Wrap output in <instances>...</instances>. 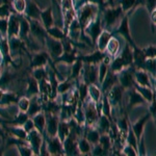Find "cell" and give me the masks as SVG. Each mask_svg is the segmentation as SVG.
I'll use <instances>...</instances> for the list:
<instances>
[{"label": "cell", "mask_w": 156, "mask_h": 156, "mask_svg": "<svg viewBox=\"0 0 156 156\" xmlns=\"http://www.w3.org/2000/svg\"><path fill=\"white\" fill-rule=\"evenodd\" d=\"M134 70L135 67L130 66L125 68L124 70H122L119 74H118V79H119V84L122 85L125 90L131 89L135 83L134 80Z\"/></svg>", "instance_id": "cell-1"}, {"label": "cell", "mask_w": 156, "mask_h": 156, "mask_svg": "<svg viewBox=\"0 0 156 156\" xmlns=\"http://www.w3.org/2000/svg\"><path fill=\"white\" fill-rule=\"evenodd\" d=\"M123 9L120 5L115 7H109L105 11L104 14V21L107 26H114L117 21L121 18L123 14Z\"/></svg>", "instance_id": "cell-2"}, {"label": "cell", "mask_w": 156, "mask_h": 156, "mask_svg": "<svg viewBox=\"0 0 156 156\" xmlns=\"http://www.w3.org/2000/svg\"><path fill=\"white\" fill-rule=\"evenodd\" d=\"M128 110H130L132 107L136 106V105H146L147 104V101L140 93L137 92L134 87H131V89H128Z\"/></svg>", "instance_id": "cell-3"}, {"label": "cell", "mask_w": 156, "mask_h": 156, "mask_svg": "<svg viewBox=\"0 0 156 156\" xmlns=\"http://www.w3.org/2000/svg\"><path fill=\"white\" fill-rule=\"evenodd\" d=\"M125 89L120 84H115L112 87L108 90V101H109L110 105H117L122 101L123 93H124Z\"/></svg>", "instance_id": "cell-4"}, {"label": "cell", "mask_w": 156, "mask_h": 156, "mask_svg": "<svg viewBox=\"0 0 156 156\" xmlns=\"http://www.w3.org/2000/svg\"><path fill=\"white\" fill-rule=\"evenodd\" d=\"M97 12V6L95 4H85L81 9V16H80V22L82 25H87V23L93 21Z\"/></svg>", "instance_id": "cell-5"}, {"label": "cell", "mask_w": 156, "mask_h": 156, "mask_svg": "<svg viewBox=\"0 0 156 156\" xmlns=\"http://www.w3.org/2000/svg\"><path fill=\"white\" fill-rule=\"evenodd\" d=\"M115 32H117V34H121V36L124 37V39L126 40V42H127V43H129L130 46H131L132 48H133L134 46H136V44H135L134 41L132 40L131 36H130L129 22H128V18H127V17L123 18L122 22H121V24H120L119 29H118Z\"/></svg>", "instance_id": "cell-6"}, {"label": "cell", "mask_w": 156, "mask_h": 156, "mask_svg": "<svg viewBox=\"0 0 156 156\" xmlns=\"http://www.w3.org/2000/svg\"><path fill=\"white\" fill-rule=\"evenodd\" d=\"M134 80L135 83L142 87H151V79L149 77V73L145 69H135L134 70Z\"/></svg>", "instance_id": "cell-7"}, {"label": "cell", "mask_w": 156, "mask_h": 156, "mask_svg": "<svg viewBox=\"0 0 156 156\" xmlns=\"http://www.w3.org/2000/svg\"><path fill=\"white\" fill-rule=\"evenodd\" d=\"M150 115L151 114L146 115L145 117L140 118V119L136 121L134 124L131 125V129H132V131L134 132L135 136L137 138V142H140V140H142L143 133H144V129H145V125H146V123H147L148 119L150 118Z\"/></svg>", "instance_id": "cell-8"}, {"label": "cell", "mask_w": 156, "mask_h": 156, "mask_svg": "<svg viewBox=\"0 0 156 156\" xmlns=\"http://www.w3.org/2000/svg\"><path fill=\"white\" fill-rule=\"evenodd\" d=\"M135 90L142 95L143 97L146 99V101L148 103H151L153 101V96H154V90H153L149 87H142V85H138L137 83H134L133 85Z\"/></svg>", "instance_id": "cell-9"}, {"label": "cell", "mask_w": 156, "mask_h": 156, "mask_svg": "<svg viewBox=\"0 0 156 156\" xmlns=\"http://www.w3.org/2000/svg\"><path fill=\"white\" fill-rule=\"evenodd\" d=\"M103 89L105 90H109L110 87H112L115 84L119 83V79H118V74H115L112 71L108 72L107 71V74L105 76L104 80H103Z\"/></svg>", "instance_id": "cell-10"}, {"label": "cell", "mask_w": 156, "mask_h": 156, "mask_svg": "<svg viewBox=\"0 0 156 156\" xmlns=\"http://www.w3.org/2000/svg\"><path fill=\"white\" fill-rule=\"evenodd\" d=\"M110 37H112V34L107 30H104V31L101 32V34L98 37V48H99L100 51H104L106 50L107 44L109 42Z\"/></svg>", "instance_id": "cell-11"}, {"label": "cell", "mask_w": 156, "mask_h": 156, "mask_svg": "<svg viewBox=\"0 0 156 156\" xmlns=\"http://www.w3.org/2000/svg\"><path fill=\"white\" fill-rule=\"evenodd\" d=\"M98 77V70L97 68L94 66V65H90L87 67V71H85V80H87V83L92 84L94 83L97 80Z\"/></svg>", "instance_id": "cell-12"}, {"label": "cell", "mask_w": 156, "mask_h": 156, "mask_svg": "<svg viewBox=\"0 0 156 156\" xmlns=\"http://www.w3.org/2000/svg\"><path fill=\"white\" fill-rule=\"evenodd\" d=\"M106 50L112 56H115L120 50V42L115 37H110L109 42L107 44Z\"/></svg>", "instance_id": "cell-13"}, {"label": "cell", "mask_w": 156, "mask_h": 156, "mask_svg": "<svg viewBox=\"0 0 156 156\" xmlns=\"http://www.w3.org/2000/svg\"><path fill=\"white\" fill-rule=\"evenodd\" d=\"M87 31L90 32V37L95 41V40L100 36V32H101V24H100L99 20H96L95 22H92L90 28L87 29Z\"/></svg>", "instance_id": "cell-14"}, {"label": "cell", "mask_w": 156, "mask_h": 156, "mask_svg": "<svg viewBox=\"0 0 156 156\" xmlns=\"http://www.w3.org/2000/svg\"><path fill=\"white\" fill-rule=\"evenodd\" d=\"M125 68H127V65L125 64V62L123 60L122 57H121V55L115 57V59L112 64V71L115 73V74H119V73L122 71V70H124Z\"/></svg>", "instance_id": "cell-15"}, {"label": "cell", "mask_w": 156, "mask_h": 156, "mask_svg": "<svg viewBox=\"0 0 156 156\" xmlns=\"http://www.w3.org/2000/svg\"><path fill=\"white\" fill-rule=\"evenodd\" d=\"M85 118H87V121L89 124H93V123L97 120L96 108H95V106L92 104V103H90V104L87 105V112H85Z\"/></svg>", "instance_id": "cell-16"}, {"label": "cell", "mask_w": 156, "mask_h": 156, "mask_svg": "<svg viewBox=\"0 0 156 156\" xmlns=\"http://www.w3.org/2000/svg\"><path fill=\"white\" fill-rule=\"evenodd\" d=\"M87 93L90 94V98H92V100L95 103L99 102L100 99H101V92H100L99 87H96V85H94L93 83L90 84V87L87 89Z\"/></svg>", "instance_id": "cell-17"}, {"label": "cell", "mask_w": 156, "mask_h": 156, "mask_svg": "<svg viewBox=\"0 0 156 156\" xmlns=\"http://www.w3.org/2000/svg\"><path fill=\"white\" fill-rule=\"evenodd\" d=\"M103 58V54H102V51H96L94 52L93 54L90 55H87V56L84 57V60L90 64H95V62H100Z\"/></svg>", "instance_id": "cell-18"}, {"label": "cell", "mask_w": 156, "mask_h": 156, "mask_svg": "<svg viewBox=\"0 0 156 156\" xmlns=\"http://www.w3.org/2000/svg\"><path fill=\"white\" fill-rule=\"evenodd\" d=\"M136 0H120V6L122 7L123 12H127L134 9Z\"/></svg>", "instance_id": "cell-19"}, {"label": "cell", "mask_w": 156, "mask_h": 156, "mask_svg": "<svg viewBox=\"0 0 156 156\" xmlns=\"http://www.w3.org/2000/svg\"><path fill=\"white\" fill-rule=\"evenodd\" d=\"M123 152H124L125 155H128V156H136V155H138L137 150L135 149L133 146L127 144V143L123 146Z\"/></svg>", "instance_id": "cell-20"}, {"label": "cell", "mask_w": 156, "mask_h": 156, "mask_svg": "<svg viewBox=\"0 0 156 156\" xmlns=\"http://www.w3.org/2000/svg\"><path fill=\"white\" fill-rule=\"evenodd\" d=\"M143 51H144L147 58H155L156 57V46H154V45L146 47V48L143 49Z\"/></svg>", "instance_id": "cell-21"}, {"label": "cell", "mask_w": 156, "mask_h": 156, "mask_svg": "<svg viewBox=\"0 0 156 156\" xmlns=\"http://www.w3.org/2000/svg\"><path fill=\"white\" fill-rule=\"evenodd\" d=\"M99 126H100V129H101L103 132H108V130H109V128H110V124L106 115H103V117L100 118Z\"/></svg>", "instance_id": "cell-22"}, {"label": "cell", "mask_w": 156, "mask_h": 156, "mask_svg": "<svg viewBox=\"0 0 156 156\" xmlns=\"http://www.w3.org/2000/svg\"><path fill=\"white\" fill-rule=\"evenodd\" d=\"M99 143L103 147V149H109L110 145H112V143H110V136L106 134L101 135V136L99 137Z\"/></svg>", "instance_id": "cell-23"}, {"label": "cell", "mask_w": 156, "mask_h": 156, "mask_svg": "<svg viewBox=\"0 0 156 156\" xmlns=\"http://www.w3.org/2000/svg\"><path fill=\"white\" fill-rule=\"evenodd\" d=\"M99 133L95 131V130H92V131L87 133V140H89L90 143H93V144H98L99 143Z\"/></svg>", "instance_id": "cell-24"}, {"label": "cell", "mask_w": 156, "mask_h": 156, "mask_svg": "<svg viewBox=\"0 0 156 156\" xmlns=\"http://www.w3.org/2000/svg\"><path fill=\"white\" fill-rule=\"evenodd\" d=\"M107 65H105V64H103V62H101V65H100V67H99V75H98V77H99V80H100V82H103V80H104V78L105 76H106V74H107Z\"/></svg>", "instance_id": "cell-25"}, {"label": "cell", "mask_w": 156, "mask_h": 156, "mask_svg": "<svg viewBox=\"0 0 156 156\" xmlns=\"http://www.w3.org/2000/svg\"><path fill=\"white\" fill-rule=\"evenodd\" d=\"M42 17H43V20H44V23L46 25L47 27H50L52 24V17H51V11L48 9L45 12L42 14Z\"/></svg>", "instance_id": "cell-26"}, {"label": "cell", "mask_w": 156, "mask_h": 156, "mask_svg": "<svg viewBox=\"0 0 156 156\" xmlns=\"http://www.w3.org/2000/svg\"><path fill=\"white\" fill-rule=\"evenodd\" d=\"M102 110H103V115H106V117H110V103L108 101L107 96L104 98L103 100V105H102Z\"/></svg>", "instance_id": "cell-27"}, {"label": "cell", "mask_w": 156, "mask_h": 156, "mask_svg": "<svg viewBox=\"0 0 156 156\" xmlns=\"http://www.w3.org/2000/svg\"><path fill=\"white\" fill-rule=\"evenodd\" d=\"M19 30V24L15 18H12V20L9 21V32L12 34H17Z\"/></svg>", "instance_id": "cell-28"}, {"label": "cell", "mask_w": 156, "mask_h": 156, "mask_svg": "<svg viewBox=\"0 0 156 156\" xmlns=\"http://www.w3.org/2000/svg\"><path fill=\"white\" fill-rule=\"evenodd\" d=\"M78 147H79V150L81 151L82 153H87V152H90V146L89 144V142H87L85 140H80Z\"/></svg>", "instance_id": "cell-29"}, {"label": "cell", "mask_w": 156, "mask_h": 156, "mask_svg": "<svg viewBox=\"0 0 156 156\" xmlns=\"http://www.w3.org/2000/svg\"><path fill=\"white\" fill-rule=\"evenodd\" d=\"M31 29H32V32H34L36 36H42V34H44V31H43L41 25L39 23H37V22H34Z\"/></svg>", "instance_id": "cell-30"}, {"label": "cell", "mask_w": 156, "mask_h": 156, "mask_svg": "<svg viewBox=\"0 0 156 156\" xmlns=\"http://www.w3.org/2000/svg\"><path fill=\"white\" fill-rule=\"evenodd\" d=\"M28 14L31 17H34V18H37V17L39 16L40 12H39L37 7L34 5V4H30V6H29V9H28Z\"/></svg>", "instance_id": "cell-31"}, {"label": "cell", "mask_w": 156, "mask_h": 156, "mask_svg": "<svg viewBox=\"0 0 156 156\" xmlns=\"http://www.w3.org/2000/svg\"><path fill=\"white\" fill-rule=\"evenodd\" d=\"M144 4L148 9V11L152 12L153 9H155V7H156V0H145Z\"/></svg>", "instance_id": "cell-32"}, {"label": "cell", "mask_w": 156, "mask_h": 156, "mask_svg": "<svg viewBox=\"0 0 156 156\" xmlns=\"http://www.w3.org/2000/svg\"><path fill=\"white\" fill-rule=\"evenodd\" d=\"M66 150L67 152H74L75 150V144L74 142L71 140V138H68V140H66Z\"/></svg>", "instance_id": "cell-33"}, {"label": "cell", "mask_w": 156, "mask_h": 156, "mask_svg": "<svg viewBox=\"0 0 156 156\" xmlns=\"http://www.w3.org/2000/svg\"><path fill=\"white\" fill-rule=\"evenodd\" d=\"M15 6L18 12H23L25 9V1L24 0H15Z\"/></svg>", "instance_id": "cell-34"}, {"label": "cell", "mask_w": 156, "mask_h": 156, "mask_svg": "<svg viewBox=\"0 0 156 156\" xmlns=\"http://www.w3.org/2000/svg\"><path fill=\"white\" fill-rule=\"evenodd\" d=\"M52 51H53L55 54L59 55L62 52V45H60L59 43H53V44H52Z\"/></svg>", "instance_id": "cell-35"}, {"label": "cell", "mask_w": 156, "mask_h": 156, "mask_svg": "<svg viewBox=\"0 0 156 156\" xmlns=\"http://www.w3.org/2000/svg\"><path fill=\"white\" fill-rule=\"evenodd\" d=\"M31 140H32V143H34V147L39 148L40 143H41V137L39 136V134H37V133H34V134H32V136H31Z\"/></svg>", "instance_id": "cell-36"}, {"label": "cell", "mask_w": 156, "mask_h": 156, "mask_svg": "<svg viewBox=\"0 0 156 156\" xmlns=\"http://www.w3.org/2000/svg\"><path fill=\"white\" fill-rule=\"evenodd\" d=\"M59 149H60L59 142L57 140H54L51 144V151L52 152H57V151H59Z\"/></svg>", "instance_id": "cell-37"}, {"label": "cell", "mask_w": 156, "mask_h": 156, "mask_svg": "<svg viewBox=\"0 0 156 156\" xmlns=\"http://www.w3.org/2000/svg\"><path fill=\"white\" fill-rule=\"evenodd\" d=\"M45 64V57L43 56V55H37V56L34 58V65H36V66H37V65H43Z\"/></svg>", "instance_id": "cell-38"}, {"label": "cell", "mask_w": 156, "mask_h": 156, "mask_svg": "<svg viewBox=\"0 0 156 156\" xmlns=\"http://www.w3.org/2000/svg\"><path fill=\"white\" fill-rule=\"evenodd\" d=\"M55 131H56V121L51 120L49 122V132L55 133Z\"/></svg>", "instance_id": "cell-39"}, {"label": "cell", "mask_w": 156, "mask_h": 156, "mask_svg": "<svg viewBox=\"0 0 156 156\" xmlns=\"http://www.w3.org/2000/svg\"><path fill=\"white\" fill-rule=\"evenodd\" d=\"M34 121H36L37 126H39V128H43V125H44V117H43V115L37 117Z\"/></svg>", "instance_id": "cell-40"}, {"label": "cell", "mask_w": 156, "mask_h": 156, "mask_svg": "<svg viewBox=\"0 0 156 156\" xmlns=\"http://www.w3.org/2000/svg\"><path fill=\"white\" fill-rule=\"evenodd\" d=\"M50 34H52V36H54L55 37H62V34L60 30H58L57 28H53L50 30Z\"/></svg>", "instance_id": "cell-41"}, {"label": "cell", "mask_w": 156, "mask_h": 156, "mask_svg": "<svg viewBox=\"0 0 156 156\" xmlns=\"http://www.w3.org/2000/svg\"><path fill=\"white\" fill-rule=\"evenodd\" d=\"M87 89L85 85L82 84V87H80V97H81V99H84L85 96H87Z\"/></svg>", "instance_id": "cell-42"}, {"label": "cell", "mask_w": 156, "mask_h": 156, "mask_svg": "<svg viewBox=\"0 0 156 156\" xmlns=\"http://www.w3.org/2000/svg\"><path fill=\"white\" fill-rule=\"evenodd\" d=\"M59 133L62 136H66L68 134V128L66 127V125H62V126L59 127Z\"/></svg>", "instance_id": "cell-43"}, {"label": "cell", "mask_w": 156, "mask_h": 156, "mask_svg": "<svg viewBox=\"0 0 156 156\" xmlns=\"http://www.w3.org/2000/svg\"><path fill=\"white\" fill-rule=\"evenodd\" d=\"M80 68H81V62H77L76 64H75V66H74V69H73V73H74L75 75H77L78 73H79V71H80Z\"/></svg>", "instance_id": "cell-44"}, {"label": "cell", "mask_w": 156, "mask_h": 156, "mask_svg": "<svg viewBox=\"0 0 156 156\" xmlns=\"http://www.w3.org/2000/svg\"><path fill=\"white\" fill-rule=\"evenodd\" d=\"M27 106H28V101H27L26 99H22L21 102H20V107L23 110H26Z\"/></svg>", "instance_id": "cell-45"}, {"label": "cell", "mask_w": 156, "mask_h": 156, "mask_svg": "<svg viewBox=\"0 0 156 156\" xmlns=\"http://www.w3.org/2000/svg\"><path fill=\"white\" fill-rule=\"evenodd\" d=\"M151 22L154 26H156V9H153L151 12Z\"/></svg>", "instance_id": "cell-46"}, {"label": "cell", "mask_w": 156, "mask_h": 156, "mask_svg": "<svg viewBox=\"0 0 156 156\" xmlns=\"http://www.w3.org/2000/svg\"><path fill=\"white\" fill-rule=\"evenodd\" d=\"M69 87V83H64V84H60L58 87V90H60V92H65L66 90V89H68Z\"/></svg>", "instance_id": "cell-47"}, {"label": "cell", "mask_w": 156, "mask_h": 156, "mask_svg": "<svg viewBox=\"0 0 156 156\" xmlns=\"http://www.w3.org/2000/svg\"><path fill=\"white\" fill-rule=\"evenodd\" d=\"M6 21H0V28H1L3 31H5V29H6Z\"/></svg>", "instance_id": "cell-48"}, {"label": "cell", "mask_w": 156, "mask_h": 156, "mask_svg": "<svg viewBox=\"0 0 156 156\" xmlns=\"http://www.w3.org/2000/svg\"><path fill=\"white\" fill-rule=\"evenodd\" d=\"M30 92H37V84H36V82H31L30 83Z\"/></svg>", "instance_id": "cell-49"}, {"label": "cell", "mask_w": 156, "mask_h": 156, "mask_svg": "<svg viewBox=\"0 0 156 156\" xmlns=\"http://www.w3.org/2000/svg\"><path fill=\"white\" fill-rule=\"evenodd\" d=\"M103 64L109 65L110 64V56H105L104 57V60H103Z\"/></svg>", "instance_id": "cell-50"}, {"label": "cell", "mask_w": 156, "mask_h": 156, "mask_svg": "<svg viewBox=\"0 0 156 156\" xmlns=\"http://www.w3.org/2000/svg\"><path fill=\"white\" fill-rule=\"evenodd\" d=\"M109 2H110V3H112V0H109Z\"/></svg>", "instance_id": "cell-51"}]
</instances>
